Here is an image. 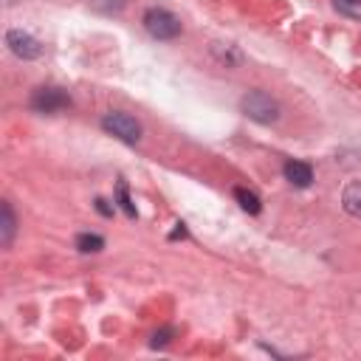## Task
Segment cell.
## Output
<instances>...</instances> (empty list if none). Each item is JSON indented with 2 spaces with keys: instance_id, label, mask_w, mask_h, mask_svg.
I'll use <instances>...</instances> for the list:
<instances>
[{
  "instance_id": "cell-17",
  "label": "cell",
  "mask_w": 361,
  "mask_h": 361,
  "mask_svg": "<svg viewBox=\"0 0 361 361\" xmlns=\"http://www.w3.org/2000/svg\"><path fill=\"white\" fill-rule=\"evenodd\" d=\"M178 237H186V228H183V223H178V228L169 234V240H178Z\"/></svg>"
},
{
  "instance_id": "cell-14",
  "label": "cell",
  "mask_w": 361,
  "mask_h": 361,
  "mask_svg": "<svg viewBox=\"0 0 361 361\" xmlns=\"http://www.w3.org/2000/svg\"><path fill=\"white\" fill-rule=\"evenodd\" d=\"M87 6L99 14H121L124 11V0H87Z\"/></svg>"
},
{
  "instance_id": "cell-5",
  "label": "cell",
  "mask_w": 361,
  "mask_h": 361,
  "mask_svg": "<svg viewBox=\"0 0 361 361\" xmlns=\"http://www.w3.org/2000/svg\"><path fill=\"white\" fill-rule=\"evenodd\" d=\"M6 45H8V51H11L14 56H20V59H39V56H42L39 39L31 37L28 31H23V28L6 31Z\"/></svg>"
},
{
  "instance_id": "cell-6",
  "label": "cell",
  "mask_w": 361,
  "mask_h": 361,
  "mask_svg": "<svg viewBox=\"0 0 361 361\" xmlns=\"http://www.w3.org/2000/svg\"><path fill=\"white\" fill-rule=\"evenodd\" d=\"M285 178H288L296 189H307V186L313 183V169H310V164H305V161H288V164H285Z\"/></svg>"
},
{
  "instance_id": "cell-13",
  "label": "cell",
  "mask_w": 361,
  "mask_h": 361,
  "mask_svg": "<svg viewBox=\"0 0 361 361\" xmlns=\"http://www.w3.org/2000/svg\"><path fill=\"white\" fill-rule=\"evenodd\" d=\"M333 8H336L341 17L361 20V0H333Z\"/></svg>"
},
{
  "instance_id": "cell-16",
  "label": "cell",
  "mask_w": 361,
  "mask_h": 361,
  "mask_svg": "<svg viewBox=\"0 0 361 361\" xmlns=\"http://www.w3.org/2000/svg\"><path fill=\"white\" fill-rule=\"evenodd\" d=\"M96 212L104 214V217H113V206H110L104 197H96Z\"/></svg>"
},
{
  "instance_id": "cell-9",
  "label": "cell",
  "mask_w": 361,
  "mask_h": 361,
  "mask_svg": "<svg viewBox=\"0 0 361 361\" xmlns=\"http://www.w3.org/2000/svg\"><path fill=\"white\" fill-rule=\"evenodd\" d=\"M212 54H214V59H217L220 65H226V68H234V65L243 62L240 48L231 45V42H212Z\"/></svg>"
},
{
  "instance_id": "cell-15",
  "label": "cell",
  "mask_w": 361,
  "mask_h": 361,
  "mask_svg": "<svg viewBox=\"0 0 361 361\" xmlns=\"http://www.w3.org/2000/svg\"><path fill=\"white\" fill-rule=\"evenodd\" d=\"M172 336H175V330H172V327H161V330H155V333H152V338H149V347H152V350H158V347H166Z\"/></svg>"
},
{
  "instance_id": "cell-10",
  "label": "cell",
  "mask_w": 361,
  "mask_h": 361,
  "mask_svg": "<svg viewBox=\"0 0 361 361\" xmlns=\"http://www.w3.org/2000/svg\"><path fill=\"white\" fill-rule=\"evenodd\" d=\"M234 197H237V203H240V209H243V212H248V214H259L262 203H259V197H257L251 189L237 186V189H234Z\"/></svg>"
},
{
  "instance_id": "cell-4",
  "label": "cell",
  "mask_w": 361,
  "mask_h": 361,
  "mask_svg": "<svg viewBox=\"0 0 361 361\" xmlns=\"http://www.w3.org/2000/svg\"><path fill=\"white\" fill-rule=\"evenodd\" d=\"M28 104L34 113H59V110L71 107V96L62 87H37L31 93Z\"/></svg>"
},
{
  "instance_id": "cell-12",
  "label": "cell",
  "mask_w": 361,
  "mask_h": 361,
  "mask_svg": "<svg viewBox=\"0 0 361 361\" xmlns=\"http://www.w3.org/2000/svg\"><path fill=\"white\" fill-rule=\"evenodd\" d=\"M116 200H118V206H121V212L127 217H135V206H133V197H130V189H127L124 180L116 183Z\"/></svg>"
},
{
  "instance_id": "cell-1",
  "label": "cell",
  "mask_w": 361,
  "mask_h": 361,
  "mask_svg": "<svg viewBox=\"0 0 361 361\" xmlns=\"http://www.w3.org/2000/svg\"><path fill=\"white\" fill-rule=\"evenodd\" d=\"M240 107H243V113L251 118V121H257V124H274V121H279V102L271 96V93H265V90H251V93H245L243 96V102H240Z\"/></svg>"
},
{
  "instance_id": "cell-8",
  "label": "cell",
  "mask_w": 361,
  "mask_h": 361,
  "mask_svg": "<svg viewBox=\"0 0 361 361\" xmlns=\"http://www.w3.org/2000/svg\"><path fill=\"white\" fill-rule=\"evenodd\" d=\"M341 206L350 217H358L361 220V180H350L341 192Z\"/></svg>"
},
{
  "instance_id": "cell-3",
  "label": "cell",
  "mask_w": 361,
  "mask_h": 361,
  "mask_svg": "<svg viewBox=\"0 0 361 361\" xmlns=\"http://www.w3.org/2000/svg\"><path fill=\"white\" fill-rule=\"evenodd\" d=\"M102 127H104L110 135H116L118 141H124V144H138V141H141V124H138L130 113L113 110V113H107V116L102 118Z\"/></svg>"
},
{
  "instance_id": "cell-11",
  "label": "cell",
  "mask_w": 361,
  "mask_h": 361,
  "mask_svg": "<svg viewBox=\"0 0 361 361\" xmlns=\"http://www.w3.org/2000/svg\"><path fill=\"white\" fill-rule=\"evenodd\" d=\"M76 248L82 254H99L104 248V237L90 234V231H82V234H76Z\"/></svg>"
},
{
  "instance_id": "cell-2",
  "label": "cell",
  "mask_w": 361,
  "mask_h": 361,
  "mask_svg": "<svg viewBox=\"0 0 361 361\" xmlns=\"http://www.w3.org/2000/svg\"><path fill=\"white\" fill-rule=\"evenodd\" d=\"M144 28L155 39H175L180 34V20L172 11H166L161 6H152V8L144 11Z\"/></svg>"
},
{
  "instance_id": "cell-7",
  "label": "cell",
  "mask_w": 361,
  "mask_h": 361,
  "mask_svg": "<svg viewBox=\"0 0 361 361\" xmlns=\"http://www.w3.org/2000/svg\"><path fill=\"white\" fill-rule=\"evenodd\" d=\"M14 234H17V217L11 212V203L3 200V206H0V245L8 248L14 243Z\"/></svg>"
}]
</instances>
